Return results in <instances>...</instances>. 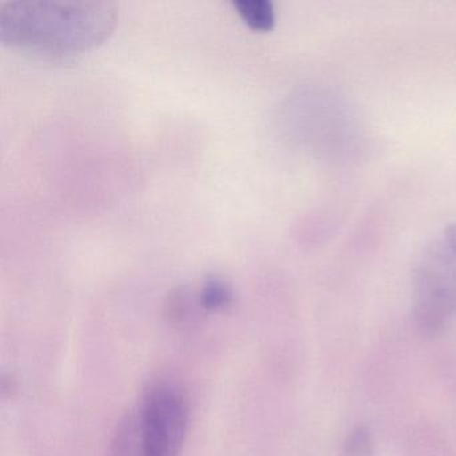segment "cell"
<instances>
[{
  "label": "cell",
  "instance_id": "cell-5",
  "mask_svg": "<svg viewBox=\"0 0 456 456\" xmlns=\"http://www.w3.org/2000/svg\"><path fill=\"white\" fill-rule=\"evenodd\" d=\"M234 293L231 285L220 277H210L202 284L197 297L200 308L208 312L224 311L233 304Z\"/></svg>",
  "mask_w": 456,
  "mask_h": 456
},
{
  "label": "cell",
  "instance_id": "cell-4",
  "mask_svg": "<svg viewBox=\"0 0 456 456\" xmlns=\"http://www.w3.org/2000/svg\"><path fill=\"white\" fill-rule=\"evenodd\" d=\"M234 9L253 30L269 31L276 23L271 0H234Z\"/></svg>",
  "mask_w": 456,
  "mask_h": 456
},
{
  "label": "cell",
  "instance_id": "cell-1",
  "mask_svg": "<svg viewBox=\"0 0 456 456\" xmlns=\"http://www.w3.org/2000/svg\"><path fill=\"white\" fill-rule=\"evenodd\" d=\"M118 20L106 2H12L0 7V39L55 58H70L102 44Z\"/></svg>",
  "mask_w": 456,
  "mask_h": 456
},
{
  "label": "cell",
  "instance_id": "cell-3",
  "mask_svg": "<svg viewBox=\"0 0 456 456\" xmlns=\"http://www.w3.org/2000/svg\"><path fill=\"white\" fill-rule=\"evenodd\" d=\"M127 423L135 455L180 456L188 432V400L175 384H153Z\"/></svg>",
  "mask_w": 456,
  "mask_h": 456
},
{
  "label": "cell",
  "instance_id": "cell-6",
  "mask_svg": "<svg viewBox=\"0 0 456 456\" xmlns=\"http://www.w3.org/2000/svg\"><path fill=\"white\" fill-rule=\"evenodd\" d=\"M372 452V436H370V431L362 427L354 429L346 437V447H344L346 456H370Z\"/></svg>",
  "mask_w": 456,
  "mask_h": 456
},
{
  "label": "cell",
  "instance_id": "cell-2",
  "mask_svg": "<svg viewBox=\"0 0 456 456\" xmlns=\"http://www.w3.org/2000/svg\"><path fill=\"white\" fill-rule=\"evenodd\" d=\"M412 293L416 322L426 333H436L455 314L456 223L443 226L421 248Z\"/></svg>",
  "mask_w": 456,
  "mask_h": 456
}]
</instances>
